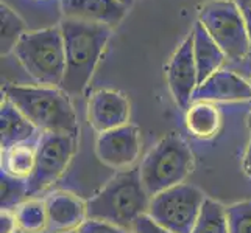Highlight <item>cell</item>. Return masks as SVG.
<instances>
[{"label":"cell","instance_id":"1","mask_svg":"<svg viewBox=\"0 0 251 233\" xmlns=\"http://www.w3.org/2000/svg\"><path fill=\"white\" fill-rule=\"evenodd\" d=\"M151 196L141 179L139 167L119 171L100 193L86 202L88 219L105 221L133 233L134 222L149 213Z\"/></svg>","mask_w":251,"mask_h":233},{"label":"cell","instance_id":"2","mask_svg":"<svg viewBox=\"0 0 251 233\" xmlns=\"http://www.w3.org/2000/svg\"><path fill=\"white\" fill-rule=\"evenodd\" d=\"M59 28L66 50V73L61 89L71 97H80L88 87L106 47L111 28L74 19H64Z\"/></svg>","mask_w":251,"mask_h":233},{"label":"cell","instance_id":"3","mask_svg":"<svg viewBox=\"0 0 251 233\" xmlns=\"http://www.w3.org/2000/svg\"><path fill=\"white\" fill-rule=\"evenodd\" d=\"M5 98L13 103L39 132L78 135V120L71 95L47 85H6Z\"/></svg>","mask_w":251,"mask_h":233},{"label":"cell","instance_id":"4","mask_svg":"<svg viewBox=\"0 0 251 233\" xmlns=\"http://www.w3.org/2000/svg\"><path fill=\"white\" fill-rule=\"evenodd\" d=\"M14 55L39 85L59 87L66 73V50L61 28L27 31L17 42Z\"/></svg>","mask_w":251,"mask_h":233},{"label":"cell","instance_id":"5","mask_svg":"<svg viewBox=\"0 0 251 233\" xmlns=\"http://www.w3.org/2000/svg\"><path fill=\"white\" fill-rule=\"evenodd\" d=\"M139 169L147 193L153 197L184 182L194 169V154L181 137L170 134L149 151Z\"/></svg>","mask_w":251,"mask_h":233},{"label":"cell","instance_id":"6","mask_svg":"<svg viewBox=\"0 0 251 233\" xmlns=\"http://www.w3.org/2000/svg\"><path fill=\"white\" fill-rule=\"evenodd\" d=\"M198 22L229 61H242L250 53L245 17L232 0H212L204 3L198 11Z\"/></svg>","mask_w":251,"mask_h":233},{"label":"cell","instance_id":"7","mask_svg":"<svg viewBox=\"0 0 251 233\" xmlns=\"http://www.w3.org/2000/svg\"><path fill=\"white\" fill-rule=\"evenodd\" d=\"M204 199L200 188L181 184L153 196L147 214L173 233H192Z\"/></svg>","mask_w":251,"mask_h":233},{"label":"cell","instance_id":"8","mask_svg":"<svg viewBox=\"0 0 251 233\" xmlns=\"http://www.w3.org/2000/svg\"><path fill=\"white\" fill-rule=\"evenodd\" d=\"M76 149V137L72 134L41 132L36 149V165L27 180V196L46 191L61 177Z\"/></svg>","mask_w":251,"mask_h":233},{"label":"cell","instance_id":"9","mask_svg":"<svg viewBox=\"0 0 251 233\" xmlns=\"http://www.w3.org/2000/svg\"><path fill=\"white\" fill-rule=\"evenodd\" d=\"M97 159L116 171L134 167L141 154V132L133 125H125L108 132H101L95 142Z\"/></svg>","mask_w":251,"mask_h":233},{"label":"cell","instance_id":"10","mask_svg":"<svg viewBox=\"0 0 251 233\" xmlns=\"http://www.w3.org/2000/svg\"><path fill=\"white\" fill-rule=\"evenodd\" d=\"M167 84L176 105L187 110L192 105L194 92L198 87V72L194 56L192 33L183 41V44L173 53L166 67Z\"/></svg>","mask_w":251,"mask_h":233},{"label":"cell","instance_id":"11","mask_svg":"<svg viewBox=\"0 0 251 233\" xmlns=\"http://www.w3.org/2000/svg\"><path fill=\"white\" fill-rule=\"evenodd\" d=\"M129 103L120 92L100 89L92 93L88 105V120L95 132H108L128 125Z\"/></svg>","mask_w":251,"mask_h":233},{"label":"cell","instance_id":"12","mask_svg":"<svg viewBox=\"0 0 251 233\" xmlns=\"http://www.w3.org/2000/svg\"><path fill=\"white\" fill-rule=\"evenodd\" d=\"M47 230L51 233H67L78 230L88 221V207L78 196L69 191H55L46 199Z\"/></svg>","mask_w":251,"mask_h":233},{"label":"cell","instance_id":"13","mask_svg":"<svg viewBox=\"0 0 251 233\" xmlns=\"http://www.w3.org/2000/svg\"><path fill=\"white\" fill-rule=\"evenodd\" d=\"M66 19L106 25L112 28L124 19L128 8L120 0H59Z\"/></svg>","mask_w":251,"mask_h":233},{"label":"cell","instance_id":"14","mask_svg":"<svg viewBox=\"0 0 251 233\" xmlns=\"http://www.w3.org/2000/svg\"><path fill=\"white\" fill-rule=\"evenodd\" d=\"M194 101H251V85L236 73L219 70L198 85L192 97V103Z\"/></svg>","mask_w":251,"mask_h":233},{"label":"cell","instance_id":"15","mask_svg":"<svg viewBox=\"0 0 251 233\" xmlns=\"http://www.w3.org/2000/svg\"><path fill=\"white\" fill-rule=\"evenodd\" d=\"M38 127L6 98L0 106V143L2 151L14 145L38 139Z\"/></svg>","mask_w":251,"mask_h":233},{"label":"cell","instance_id":"16","mask_svg":"<svg viewBox=\"0 0 251 233\" xmlns=\"http://www.w3.org/2000/svg\"><path fill=\"white\" fill-rule=\"evenodd\" d=\"M194 56L198 72V85L203 84L207 78L220 70L223 63L226 61V56L222 48L215 44L214 39L209 36V33L204 30L200 22H195L194 30Z\"/></svg>","mask_w":251,"mask_h":233},{"label":"cell","instance_id":"17","mask_svg":"<svg viewBox=\"0 0 251 233\" xmlns=\"http://www.w3.org/2000/svg\"><path fill=\"white\" fill-rule=\"evenodd\" d=\"M186 127L195 139L209 140L217 135L222 117L219 109L212 103L207 101H194L186 110Z\"/></svg>","mask_w":251,"mask_h":233},{"label":"cell","instance_id":"18","mask_svg":"<svg viewBox=\"0 0 251 233\" xmlns=\"http://www.w3.org/2000/svg\"><path fill=\"white\" fill-rule=\"evenodd\" d=\"M38 139L24 142L19 145H14L8 149H3L2 172L21 180H28L34 171V165H36Z\"/></svg>","mask_w":251,"mask_h":233},{"label":"cell","instance_id":"19","mask_svg":"<svg viewBox=\"0 0 251 233\" xmlns=\"http://www.w3.org/2000/svg\"><path fill=\"white\" fill-rule=\"evenodd\" d=\"M19 230L24 233H42L47 230V212L44 201L27 199L13 210Z\"/></svg>","mask_w":251,"mask_h":233},{"label":"cell","instance_id":"20","mask_svg":"<svg viewBox=\"0 0 251 233\" xmlns=\"http://www.w3.org/2000/svg\"><path fill=\"white\" fill-rule=\"evenodd\" d=\"M192 233H229L226 209L212 199H204Z\"/></svg>","mask_w":251,"mask_h":233},{"label":"cell","instance_id":"21","mask_svg":"<svg viewBox=\"0 0 251 233\" xmlns=\"http://www.w3.org/2000/svg\"><path fill=\"white\" fill-rule=\"evenodd\" d=\"M0 17H2V55L14 51L17 42L27 33L24 21L17 16L10 6L0 5Z\"/></svg>","mask_w":251,"mask_h":233},{"label":"cell","instance_id":"22","mask_svg":"<svg viewBox=\"0 0 251 233\" xmlns=\"http://www.w3.org/2000/svg\"><path fill=\"white\" fill-rule=\"evenodd\" d=\"M0 193H2V210H14L17 205L27 201V180H21L0 172Z\"/></svg>","mask_w":251,"mask_h":233},{"label":"cell","instance_id":"23","mask_svg":"<svg viewBox=\"0 0 251 233\" xmlns=\"http://www.w3.org/2000/svg\"><path fill=\"white\" fill-rule=\"evenodd\" d=\"M226 213L229 233H251V201L231 205Z\"/></svg>","mask_w":251,"mask_h":233},{"label":"cell","instance_id":"24","mask_svg":"<svg viewBox=\"0 0 251 233\" xmlns=\"http://www.w3.org/2000/svg\"><path fill=\"white\" fill-rule=\"evenodd\" d=\"M76 233H131V232L120 229L114 226V224H109L105 221L88 219L78 230H76Z\"/></svg>","mask_w":251,"mask_h":233},{"label":"cell","instance_id":"25","mask_svg":"<svg viewBox=\"0 0 251 233\" xmlns=\"http://www.w3.org/2000/svg\"><path fill=\"white\" fill-rule=\"evenodd\" d=\"M133 233H173V232L159 226V224L154 222L149 214H142V216L134 222Z\"/></svg>","mask_w":251,"mask_h":233},{"label":"cell","instance_id":"26","mask_svg":"<svg viewBox=\"0 0 251 233\" xmlns=\"http://www.w3.org/2000/svg\"><path fill=\"white\" fill-rule=\"evenodd\" d=\"M19 230L16 221V214L13 210L0 212V233H16Z\"/></svg>","mask_w":251,"mask_h":233},{"label":"cell","instance_id":"27","mask_svg":"<svg viewBox=\"0 0 251 233\" xmlns=\"http://www.w3.org/2000/svg\"><path fill=\"white\" fill-rule=\"evenodd\" d=\"M244 171L248 177H251V139L248 142V146L245 149V155H244Z\"/></svg>","mask_w":251,"mask_h":233},{"label":"cell","instance_id":"28","mask_svg":"<svg viewBox=\"0 0 251 233\" xmlns=\"http://www.w3.org/2000/svg\"><path fill=\"white\" fill-rule=\"evenodd\" d=\"M236 3V6L242 11V14L245 16H251V0H232Z\"/></svg>","mask_w":251,"mask_h":233},{"label":"cell","instance_id":"29","mask_svg":"<svg viewBox=\"0 0 251 233\" xmlns=\"http://www.w3.org/2000/svg\"><path fill=\"white\" fill-rule=\"evenodd\" d=\"M247 30H248V39H250V53H251V16H245Z\"/></svg>","mask_w":251,"mask_h":233},{"label":"cell","instance_id":"30","mask_svg":"<svg viewBox=\"0 0 251 233\" xmlns=\"http://www.w3.org/2000/svg\"><path fill=\"white\" fill-rule=\"evenodd\" d=\"M120 2H122V3H125L126 6H131V5H133V2H134V0H120Z\"/></svg>","mask_w":251,"mask_h":233},{"label":"cell","instance_id":"31","mask_svg":"<svg viewBox=\"0 0 251 233\" xmlns=\"http://www.w3.org/2000/svg\"><path fill=\"white\" fill-rule=\"evenodd\" d=\"M247 125H248V129L251 131V112L248 114V118H247Z\"/></svg>","mask_w":251,"mask_h":233},{"label":"cell","instance_id":"32","mask_svg":"<svg viewBox=\"0 0 251 233\" xmlns=\"http://www.w3.org/2000/svg\"><path fill=\"white\" fill-rule=\"evenodd\" d=\"M250 85H251V81H250Z\"/></svg>","mask_w":251,"mask_h":233}]
</instances>
